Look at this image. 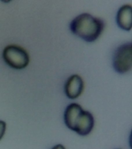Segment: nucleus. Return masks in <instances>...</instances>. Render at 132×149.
<instances>
[{
    "label": "nucleus",
    "instance_id": "nucleus-3",
    "mask_svg": "<svg viewBox=\"0 0 132 149\" xmlns=\"http://www.w3.org/2000/svg\"><path fill=\"white\" fill-rule=\"evenodd\" d=\"M112 65L115 71L120 74L128 72L132 67V43L128 42L120 46L115 50Z\"/></svg>",
    "mask_w": 132,
    "mask_h": 149
},
{
    "label": "nucleus",
    "instance_id": "nucleus-9",
    "mask_svg": "<svg viewBox=\"0 0 132 149\" xmlns=\"http://www.w3.org/2000/svg\"><path fill=\"white\" fill-rule=\"evenodd\" d=\"M52 149H66L65 148V147L62 145V144H57V145H55V147H53Z\"/></svg>",
    "mask_w": 132,
    "mask_h": 149
},
{
    "label": "nucleus",
    "instance_id": "nucleus-7",
    "mask_svg": "<svg viewBox=\"0 0 132 149\" xmlns=\"http://www.w3.org/2000/svg\"><path fill=\"white\" fill-rule=\"evenodd\" d=\"M82 110V106L78 103H70L64 112V122L66 127L72 130L75 119Z\"/></svg>",
    "mask_w": 132,
    "mask_h": 149
},
{
    "label": "nucleus",
    "instance_id": "nucleus-2",
    "mask_svg": "<svg viewBox=\"0 0 132 149\" xmlns=\"http://www.w3.org/2000/svg\"><path fill=\"white\" fill-rule=\"evenodd\" d=\"M3 58L9 66L15 69L26 68L29 63V56L26 49L15 45L6 46L3 52Z\"/></svg>",
    "mask_w": 132,
    "mask_h": 149
},
{
    "label": "nucleus",
    "instance_id": "nucleus-1",
    "mask_svg": "<svg viewBox=\"0 0 132 149\" xmlns=\"http://www.w3.org/2000/svg\"><path fill=\"white\" fill-rule=\"evenodd\" d=\"M71 32L87 42H93L100 37L104 28L101 19L84 13L74 18L70 22Z\"/></svg>",
    "mask_w": 132,
    "mask_h": 149
},
{
    "label": "nucleus",
    "instance_id": "nucleus-5",
    "mask_svg": "<svg viewBox=\"0 0 132 149\" xmlns=\"http://www.w3.org/2000/svg\"><path fill=\"white\" fill-rule=\"evenodd\" d=\"M84 89V82L78 74H73L68 78L64 86L65 94L70 99H75L82 95Z\"/></svg>",
    "mask_w": 132,
    "mask_h": 149
},
{
    "label": "nucleus",
    "instance_id": "nucleus-8",
    "mask_svg": "<svg viewBox=\"0 0 132 149\" xmlns=\"http://www.w3.org/2000/svg\"><path fill=\"white\" fill-rule=\"evenodd\" d=\"M6 128V124L5 121L3 120H0V141L2 140V138L3 137V136L5 134Z\"/></svg>",
    "mask_w": 132,
    "mask_h": 149
},
{
    "label": "nucleus",
    "instance_id": "nucleus-6",
    "mask_svg": "<svg viewBox=\"0 0 132 149\" xmlns=\"http://www.w3.org/2000/svg\"><path fill=\"white\" fill-rule=\"evenodd\" d=\"M116 23L120 29L130 31L132 29V7L131 5H124L118 10Z\"/></svg>",
    "mask_w": 132,
    "mask_h": 149
},
{
    "label": "nucleus",
    "instance_id": "nucleus-4",
    "mask_svg": "<svg viewBox=\"0 0 132 149\" xmlns=\"http://www.w3.org/2000/svg\"><path fill=\"white\" fill-rule=\"evenodd\" d=\"M94 126V118L91 113L82 110L75 119L72 131H75L82 136H86L92 131Z\"/></svg>",
    "mask_w": 132,
    "mask_h": 149
}]
</instances>
